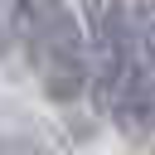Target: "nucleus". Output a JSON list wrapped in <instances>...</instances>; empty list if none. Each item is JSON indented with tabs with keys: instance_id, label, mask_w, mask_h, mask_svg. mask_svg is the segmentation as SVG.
Returning <instances> with one entry per match:
<instances>
[{
	"instance_id": "1",
	"label": "nucleus",
	"mask_w": 155,
	"mask_h": 155,
	"mask_svg": "<svg viewBox=\"0 0 155 155\" xmlns=\"http://www.w3.org/2000/svg\"><path fill=\"white\" fill-rule=\"evenodd\" d=\"M10 53V34H5V24H0V58Z\"/></svg>"
}]
</instances>
